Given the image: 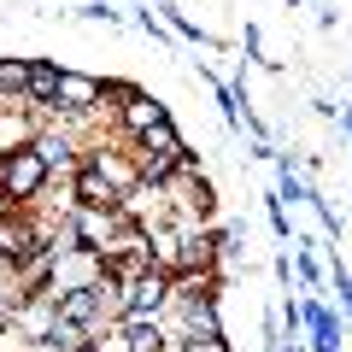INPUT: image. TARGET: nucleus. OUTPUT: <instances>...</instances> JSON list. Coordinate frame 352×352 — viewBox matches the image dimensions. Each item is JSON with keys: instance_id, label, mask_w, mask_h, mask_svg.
<instances>
[{"instance_id": "3", "label": "nucleus", "mask_w": 352, "mask_h": 352, "mask_svg": "<svg viewBox=\"0 0 352 352\" xmlns=\"http://www.w3.org/2000/svg\"><path fill=\"white\" fill-rule=\"evenodd\" d=\"M170 288L176 282L164 270H141V276H124L118 282V317H164L170 305Z\"/></svg>"}, {"instance_id": "11", "label": "nucleus", "mask_w": 352, "mask_h": 352, "mask_svg": "<svg viewBox=\"0 0 352 352\" xmlns=\"http://www.w3.org/2000/svg\"><path fill=\"white\" fill-rule=\"evenodd\" d=\"M82 18H88V24H118L124 12H118V6H106V0H88V6H82Z\"/></svg>"}, {"instance_id": "1", "label": "nucleus", "mask_w": 352, "mask_h": 352, "mask_svg": "<svg viewBox=\"0 0 352 352\" xmlns=\"http://www.w3.org/2000/svg\"><path fill=\"white\" fill-rule=\"evenodd\" d=\"M53 176H47V164L36 159V147H12V153H0V200L6 206H30V200H41V188H47Z\"/></svg>"}, {"instance_id": "10", "label": "nucleus", "mask_w": 352, "mask_h": 352, "mask_svg": "<svg viewBox=\"0 0 352 352\" xmlns=\"http://www.w3.org/2000/svg\"><path fill=\"white\" fill-rule=\"evenodd\" d=\"M294 270H300V282H305V294H323V270H317V258L294 241Z\"/></svg>"}, {"instance_id": "6", "label": "nucleus", "mask_w": 352, "mask_h": 352, "mask_svg": "<svg viewBox=\"0 0 352 352\" xmlns=\"http://www.w3.org/2000/svg\"><path fill=\"white\" fill-rule=\"evenodd\" d=\"M30 147H36V159L47 164V176H53V170H76V153H82L65 129H36V135H30Z\"/></svg>"}, {"instance_id": "5", "label": "nucleus", "mask_w": 352, "mask_h": 352, "mask_svg": "<svg viewBox=\"0 0 352 352\" xmlns=\"http://www.w3.org/2000/svg\"><path fill=\"white\" fill-rule=\"evenodd\" d=\"M71 206H82V212H118V188L106 182L100 170L76 164L71 170Z\"/></svg>"}, {"instance_id": "4", "label": "nucleus", "mask_w": 352, "mask_h": 352, "mask_svg": "<svg viewBox=\"0 0 352 352\" xmlns=\"http://www.w3.org/2000/svg\"><path fill=\"white\" fill-rule=\"evenodd\" d=\"M300 323H305V335H311V346H305V352H340L346 311H335V305H323L317 294H305V300H300Z\"/></svg>"}, {"instance_id": "12", "label": "nucleus", "mask_w": 352, "mask_h": 352, "mask_svg": "<svg viewBox=\"0 0 352 352\" xmlns=\"http://www.w3.org/2000/svg\"><path fill=\"white\" fill-rule=\"evenodd\" d=\"M276 352H305V346H288V340H282V346H276Z\"/></svg>"}, {"instance_id": "2", "label": "nucleus", "mask_w": 352, "mask_h": 352, "mask_svg": "<svg viewBox=\"0 0 352 352\" xmlns=\"http://www.w3.org/2000/svg\"><path fill=\"white\" fill-rule=\"evenodd\" d=\"M164 100L159 94H147V88H135V82H118V94H112V124H118V135L124 141H141L153 124H164Z\"/></svg>"}, {"instance_id": "8", "label": "nucleus", "mask_w": 352, "mask_h": 352, "mask_svg": "<svg viewBox=\"0 0 352 352\" xmlns=\"http://www.w3.org/2000/svg\"><path fill=\"white\" fill-rule=\"evenodd\" d=\"M59 71H65V65H53V59H30V88H24V106L47 112V106L59 100Z\"/></svg>"}, {"instance_id": "9", "label": "nucleus", "mask_w": 352, "mask_h": 352, "mask_svg": "<svg viewBox=\"0 0 352 352\" xmlns=\"http://www.w3.org/2000/svg\"><path fill=\"white\" fill-rule=\"evenodd\" d=\"M30 88V59H0V106H24Z\"/></svg>"}, {"instance_id": "7", "label": "nucleus", "mask_w": 352, "mask_h": 352, "mask_svg": "<svg viewBox=\"0 0 352 352\" xmlns=\"http://www.w3.org/2000/svg\"><path fill=\"white\" fill-rule=\"evenodd\" d=\"M118 340L124 352H164V317H118Z\"/></svg>"}]
</instances>
